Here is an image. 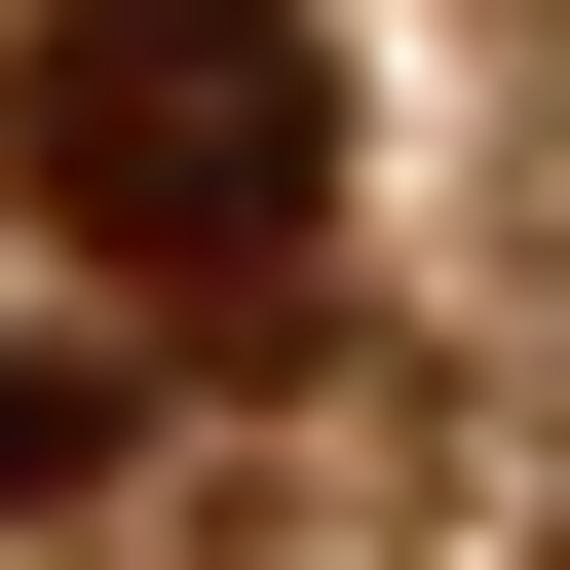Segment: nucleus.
Instances as JSON below:
<instances>
[{"label": "nucleus", "instance_id": "f257e3e1", "mask_svg": "<svg viewBox=\"0 0 570 570\" xmlns=\"http://www.w3.org/2000/svg\"><path fill=\"white\" fill-rule=\"evenodd\" d=\"M0 190H39L77 266H305L343 228V39H266V0H77L39 77H0Z\"/></svg>", "mask_w": 570, "mask_h": 570}, {"label": "nucleus", "instance_id": "f03ea898", "mask_svg": "<svg viewBox=\"0 0 570 570\" xmlns=\"http://www.w3.org/2000/svg\"><path fill=\"white\" fill-rule=\"evenodd\" d=\"M77 456H115V381H39V343H0V494H77Z\"/></svg>", "mask_w": 570, "mask_h": 570}]
</instances>
